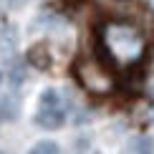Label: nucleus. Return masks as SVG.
I'll use <instances>...</instances> for the list:
<instances>
[{"instance_id":"39448f33","label":"nucleus","mask_w":154,"mask_h":154,"mask_svg":"<svg viewBox=\"0 0 154 154\" xmlns=\"http://www.w3.org/2000/svg\"><path fill=\"white\" fill-rule=\"evenodd\" d=\"M25 81H28V66H25L20 58H18V61H10V63H8V86H10V91L20 88Z\"/></svg>"},{"instance_id":"9d476101","label":"nucleus","mask_w":154,"mask_h":154,"mask_svg":"<svg viewBox=\"0 0 154 154\" xmlns=\"http://www.w3.org/2000/svg\"><path fill=\"white\" fill-rule=\"evenodd\" d=\"M30 63H35L38 68H48V51L43 48V46H35V48H30Z\"/></svg>"},{"instance_id":"1a4fd4ad","label":"nucleus","mask_w":154,"mask_h":154,"mask_svg":"<svg viewBox=\"0 0 154 154\" xmlns=\"http://www.w3.org/2000/svg\"><path fill=\"white\" fill-rule=\"evenodd\" d=\"M28 154H61V149H58V144H56V142H51V139H43V142H38V144L30 146V152H28Z\"/></svg>"},{"instance_id":"f257e3e1","label":"nucleus","mask_w":154,"mask_h":154,"mask_svg":"<svg viewBox=\"0 0 154 154\" xmlns=\"http://www.w3.org/2000/svg\"><path fill=\"white\" fill-rule=\"evenodd\" d=\"M101 46H104L106 56L116 63H134L139 61L144 51V38L142 30L131 23L124 20H114L104 28V35H101Z\"/></svg>"},{"instance_id":"20e7f679","label":"nucleus","mask_w":154,"mask_h":154,"mask_svg":"<svg viewBox=\"0 0 154 154\" xmlns=\"http://www.w3.org/2000/svg\"><path fill=\"white\" fill-rule=\"evenodd\" d=\"M18 114H20V99H18L13 91H8L0 99V116H3L5 124H10V121L18 119Z\"/></svg>"},{"instance_id":"423d86ee","label":"nucleus","mask_w":154,"mask_h":154,"mask_svg":"<svg viewBox=\"0 0 154 154\" xmlns=\"http://www.w3.org/2000/svg\"><path fill=\"white\" fill-rule=\"evenodd\" d=\"M13 51H15V30L8 20H3V30H0V53H3L5 63H10Z\"/></svg>"},{"instance_id":"7ed1b4c3","label":"nucleus","mask_w":154,"mask_h":154,"mask_svg":"<svg viewBox=\"0 0 154 154\" xmlns=\"http://www.w3.org/2000/svg\"><path fill=\"white\" fill-rule=\"evenodd\" d=\"M35 124L46 131H56L66 124V106H53V109H38Z\"/></svg>"},{"instance_id":"f03ea898","label":"nucleus","mask_w":154,"mask_h":154,"mask_svg":"<svg viewBox=\"0 0 154 154\" xmlns=\"http://www.w3.org/2000/svg\"><path fill=\"white\" fill-rule=\"evenodd\" d=\"M79 79L88 91H96V94H104L111 88V76L96 61H81L79 63Z\"/></svg>"},{"instance_id":"0eeeda50","label":"nucleus","mask_w":154,"mask_h":154,"mask_svg":"<svg viewBox=\"0 0 154 154\" xmlns=\"http://www.w3.org/2000/svg\"><path fill=\"white\" fill-rule=\"evenodd\" d=\"M53 106H66V99L56 88H46L38 99V109H53Z\"/></svg>"},{"instance_id":"6e6552de","label":"nucleus","mask_w":154,"mask_h":154,"mask_svg":"<svg viewBox=\"0 0 154 154\" xmlns=\"http://www.w3.org/2000/svg\"><path fill=\"white\" fill-rule=\"evenodd\" d=\"M126 154H154V139L152 137H134L129 142Z\"/></svg>"}]
</instances>
